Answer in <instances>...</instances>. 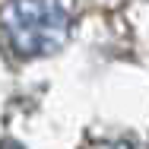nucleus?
<instances>
[{
    "mask_svg": "<svg viewBox=\"0 0 149 149\" xmlns=\"http://www.w3.org/2000/svg\"><path fill=\"white\" fill-rule=\"evenodd\" d=\"M6 45L19 57L54 54L70 38V10L63 0H10L0 13Z\"/></svg>",
    "mask_w": 149,
    "mask_h": 149,
    "instance_id": "obj_1",
    "label": "nucleus"
}]
</instances>
